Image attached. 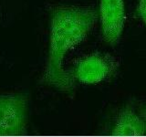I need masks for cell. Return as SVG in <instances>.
I'll return each mask as SVG.
<instances>
[{
    "label": "cell",
    "instance_id": "obj_1",
    "mask_svg": "<svg viewBox=\"0 0 146 137\" xmlns=\"http://www.w3.org/2000/svg\"><path fill=\"white\" fill-rule=\"evenodd\" d=\"M97 21V11L91 7L57 6L50 11L49 47L41 82L60 92L70 93L75 80L64 68L70 49L83 40Z\"/></svg>",
    "mask_w": 146,
    "mask_h": 137
},
{
    "label": "cell",
    "instance_id": "obj_2",
    "mask_svg": "<svg viewBox=\"0 0 146 137\" xmlns=\"http://www.w3.org/2000/svg\"><path fill=\"white\" fill-rule=\"evenodd\" d=\"M29 99L23 93L0 95V135H20L27 127Z\"/></svg>",
    "mask_w": 146,
    "mask_h": 137
},
{
    "label": "cell",
    "instance_id": "obj_3",
    "mask_svg": "<svg viewBox=\"0 0 146 137\" xmlns=\"http://www.w3.org/2000/svg\"><path fill=\"white\" fill-rule=\"evenodd\" d=\"M119 67L118 59L106 53H93L80 59L70 71L73 79L83 84H97L110 79Z\"/></svg>",
    "mask_w": 146,
    "mask_h": 137
},
{
    "label": "cell",
    "instance_id": "obj_4",
    "mask_svg": "<svg viewBox=\"0 0 146 137\" xmlns=\"http://www.w3.org/2000/svg\"><path fill=\"white\" fill-rule=\"evenodd\" d=\"M100 17L104 40L111 45H116L124 29V1L100 0Z\"/></svg>",
    "mask_w": 146,
    "mask_h": 137
},
{
    "label": "cell",
    "instance_id": "obj_5",
    "mask_svg": "<svg viewBox=\"0 0 146 137\" xmlns=\"http://www.w3.org/2000/svg\"><path fill=\"white\" fill-rule=\"evenodd\" d=\"M111 134L123 136L146 134L145 119L139 116L132 109L124 108L119 114Z\"/></svg>",
    "mask_w": 146,
    "mask_h": 137
},
{
    "label": "cell",
    "instance_id": "obj_6",
    "mask_svg": "<svg viewBox=\"0 0 146 137\" xmlns=\"http://www.w3.org/2000/svg\"><path fill=\"white\" fill-rule=\"evenodd\" d=\"M138 12L141 18L146 24V0H140L139 1Z\"/></svg>",
    "mask_w": 146,
    "mask_h": 137
},
{
    "label": "cell",
    "instance_id": "obj_7",
    "mask_svg": "<svg viewBox=\"0 0 146 137\" xmlns=\"http://www.w3.org/2000/svg\"><path fill=\"white\" fill-rule=\"evenodd\" d=\"M145 122H146V119H145Z\"/></svg>",
    "mask_w": 146,
    "mask_h": 137
}]
</instances>
